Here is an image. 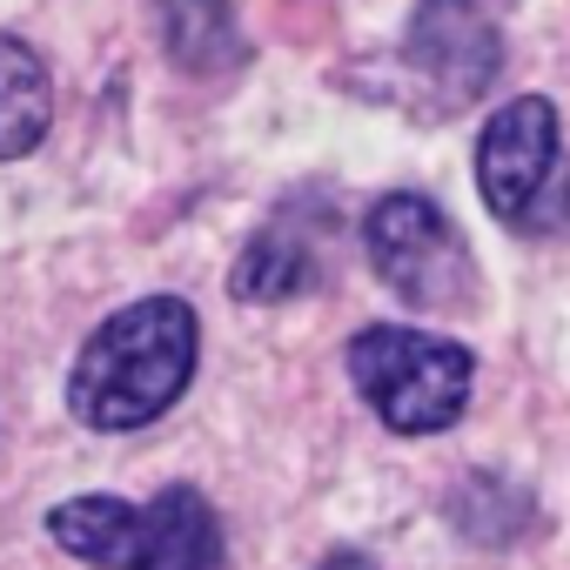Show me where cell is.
Returning <instances> with one entry per match:
<instances>
[{
  "instance_id": "6da1fadb",
  "label": "cell",
  "mask_w": 570,
  "mask_h": 570,
  "mask_svg": "<svg viewBox=\"0 0 570 570\" xmlns=\"http://www.w3.org/2000/svg\"><path fill=\"white\" fill-rule=\"evenodd\" d=\"M195 309L175 296H148L115 309L75 356L68 403L88 430H141L168 416L195 383Z\"/></svg>"
},
{
  "instance_id": "7a4b0ae2",
  "label": "cell",
  "mask_w": 570,
  "mask_h": 570,
  "mask_svg": "<svg viewBox=\"0 0 570 570\" xmlns=\"http://www.w3.org/2000/svg\"><path fill=\"white\" fill-rule=\"evenodd\" d=\"M68 557L95 570H222V523L202 490H161L155 503L121 497H75L48 517Z\"/></svg>"
},
{
  "instance_id": "3957f363",
  "label": "cell",
  "mask_w": 570,
  "mask_h": 570,
  "mask_svg": "<svg viewBox=\"0 0 570 570\" xmlns=\"http://www.w3.org/2000/svg\"><path fill=\"white\" fill-rule=\"evenodd\" d=\"M470 350L450 336H423L403 323H376L350 343V383L396 436H436L470 403Z\"/></svg>"
},
{
  "instance_id": "277c9868",
  "label": "cell",
  "mask_w": 570,
  "mask_h": 570,
  "mask_svg": "<svg viewBox=\"0 0 570 570\" xmlns=\"http://www.w3.org/2000/svg\"><path fill=\"white\" fill-rule=\"evenodd\" d=\"M476 188L510 235H563L570 228V161L557 135V108L523 95L490 115L476 141Z\"/></svg>"
},
{
  "instance_id": "5b68a950",
  "label": "cell",
  "mask_w": 570,
  "mask_h": 570,
  "mask_svg": "<svg viewBox=\"0 0 570 570\" xmlns=\"http://www.w3.org/2000/svg\"><path fill=\"white\" fill-rule=\"evenodd\" d=\"M363 248H370V268L390 282V296H403L410 309H456L470 296V255H463V235L450 228V215L403 188V195H383L363 222Z\"/></svg>"
},
{
  "instance_id": "8992f818",
  "label": "cell",
  "mask_w": 570,
  "mask_h": 570,
  "mask_svg": "<svg viewBox=\"0 0 570 570\" xmlns=\"http://www.w3.org/2000/svg\"><path fill=\"white\" fill-rule=\"evenodd\" d=\"M403 55L410 68L443 95V101H476L497 68H503V35L497 21L476 8V0H423L403 28Z\"/></svg>"
},
{
  "instance_id": "52a82bcc",
  "label": "cell",
  "mask_w": 570,
  "mask_h": 570,
  "mask_svg": "<svg viewBox=\"0 0 570 570\" xmlns=\"http://www.w3.org/2000/svg\"><path fill=\"white\" fill-rule=\"evenodd\" d=\"M316 275H323V235H309L303 222H268L235 262V296L282 303V296H303Z\"/></svg>"
},
{
  "instance_id": "ba28073f",
  "label": "cell",
  "mask_w": 570,
  "mask_h": 570,
  "mask_svg": "<svg viewBox=\"0 0 570 570\" xmlns=\"http://www.w3.org/2000/svg\"><path fill=\"white\" fill-rule=\"evenodd\" d=\"M48 121H55V81L41 55L14 35H0V161L35 155Z\"/></svg>"
},
{
  "instance_id": "9c48e42d",
  "label": "cell",
  "mask_w": 570,
  "mask_h": 570,
  "mask_svg": "<svg viewBox=\"0 0 570 570\" xmlns=\"http://www.w3.org/2000/svg\"><path fill=\"white\" fill-rule=\"evenodd\" d=\"M161 28L175 68L188 75H228L242 61V28L228 0H161Z\"/></svg>"
}]
</instances>
